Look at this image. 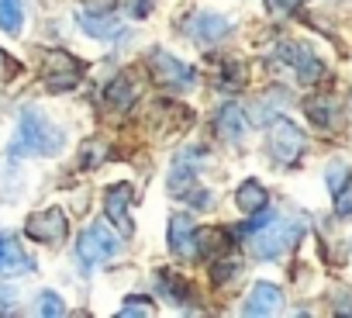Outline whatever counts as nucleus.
I'll return each instance as SVG.
<instances>
[{"label": "nucleus", "mask_w": 352, "mask_h": 318, "mask_svg": "<svg viewBox=\"0 0 352 318\" xmlns=\"http://www.w3.org/2000/svg\"><path fill=\"white\" fill-rule=\"evenodd\" d=\"M304 107H307V118H311L318 128L338 125V104H335V100H328V97H311Z\"/></svg>", "instance_id": "a211bd4d"}, {"label": "nucleus", "mask_w": 352, "mask_h": 318, "mask_svg": "<svg viewBox=\"0 0 352 318\" xmlns=\"http://www.w3.org/2000/svg\"><path fill=\"white\" fill-rule=\"evenodd\" d=\"M38 311H42V315H49V318H59L66 308H63V297H59V294L45 290V294L38 297Z\"/></svg>", "instance_id": "b1692460"}, {"label": "nucleus", "mask_w": 352, "mask_h": 318, "mask_svg": "<svg viewBox=\"0 0 352 318\" xmlns=\"http://www.w3.org/2000/svg\"><path fill=\"white\" fill-rule=\"evenodd\" d=\"M148 70H152L155 83H159L162 90H173V94H184V90H190V87L197 83V73H194L187 63H180L176 56H169V52H162V49L148 56Z\"/></svg>", "instance_id": "f03ea898"}, {"label": "nucleus", "mask_w": 352, "mask_h": 318, "mask_svg": "<svg viewBox=\"0 0 352 318\" xmlns=\"http://www.w3.org/2000/svg\"><path fill=\"white\" fill-rule=\"evenodd\" d=\"M80 259L87 263V266H100V263H107V259H114L118 256V249H121V242L114 239V232L107 229V225H90L83 235H80Z\"/></svg>", "instance_id": "0eeeda50"}, {"label": "nucleus", "mask_w": 352, "mask_h": 318, "mask_svg": "<svg viewBox=\"0 0 352 318\" xmlns=\"http://www.w3.org/2000/svg\"><path fill=\"white\" fill-rule=\"evenodd\" d=\"M66 232H69V222H66L63 208H45V211L32 215L28 225H25V235L35 239V242H42V246H59V242H66Z\"/></svg>", "instance_id": "6e6552de"}, {"label": "nucleus", "mask_w": 352, "mask_h": 318, "mask_svg": "<svg viewBox=\"0 0 352 318\" xmlns=\"http://www.w3.org/2000/svg\"><path fill=\"white\" fill-rule=\"evenodd\" d=\"M135 97H138V87H135V80H131L128 73L114 76V80L107 83V90H104V104H107L111 111H128V107L135 104Z\"/></svg>", "instance_id": "4468645a"}, {"label": "nucleus", "mask_w": 352, "mask_h": 318, "mask_svg": "<svg viewBox=\"0 0 352 318\" xmlns=\"http://www.w3.org/2000/svg\"><path fill=\"white\" fill-rule=\"evenodd\" d=\"M197 225L190 222V215H173L169 218V249L184 259H201V239H197Z\"/></svg>", "instance_id": "1a4fd4ad"}, {"label": "nucleus", "mask_w": 352, "mask_h": 318, "mask_svg": "<svg viewBox=\"0 0 352 318\" xmlns=\"http://www.w3.org/2000/svg\"><path fill=\"white\" fill-rule=\"evenodd\" d=\"M214 131H218L225 142L239 145V142L245 138V114H242V107H239V104H225V107L218 111V118H214Z\"/></svg>", "instance_id": "ddd939ff"}, {"label": "nucleus", "mask_w": 352, "mask_h": 318, "mask_svg": "<svg viewBox=\"0 0 352 318\" xmlns=\"http://www.w3.org/2000/svg\"><path fill=\"white\" fill-rule=\"evenodd\" d=\"M297 8H300V0H266V11L276 14V18H283V14H290Z\"/></svg>", "instance_id": "bb28decb"}, {"label": "nucleus", "mask_w": 352, "mask_h": 318, "mask_svg": "<svg viewBox=\"0 0 352 318\" xmlns=\"http://www.w3.org/2000/svg\"><path fill=\"white\" fill-rule=\"evenodd\" d=\"M131 184H114V187H107V194H104V211H107V218L114 222V229L121 232V235H131V218H128V204H131Z\"/></svg>", "instance_id": "9d476101"}, {"label": "nucleus", "mask_w": 352, "mask_h": 318, "mask_svg": "<svg viewBox=\"0 0 352 318\" xmlns=\"http://www.w3.org/2000/svg\"><path fill=\"white\" fill-rule=\"evenodd\" d=\"M273 59H276V63H283V66H290V70L300 76V83H318V80L324 76L321 59H318L307 45H297V42H280V45L273 49Z\"/></svg>", "instance_id": "423d86ee"}, {"label": "nucleus", "mask_w": 352, "mask_h": 318, "mask_svg": "<svg viewBox=\"0 0 352 318\" xmlns=\"http://www.w3.org/2000/svg\"><path fill=\"white\" fill-rule=\"evenodd\" d=\"M300 235H304V222H300V218H283V222L273 218V222L266 225V235H259V239L252 242V249H256V256L270 259V256H280V253L294 249Z\"/></svg>", "instance_id": "20e7f679"}, {"label": "nucleus", "mask_w": 352, "mask_h": 318, "mask_svg": "<svg viewBox=\"0 0 352 318\" xmlns=\"http://www.w3.org/2000/svg\"><path fill=\"white\" fill-rule=\"evenodd\" d=\"M21 270H32V259L18 249V242H14V239L0 235V273L14 277V273H21Z\"/></svg>", "instance_id": "2eb2a0df"}, {"label": "nucleus", "mask_w": 352, "mask_h": 318, "mask_svg": "<svg viewBox=\"0 0 352 318\" xmlns=\"http://www.w3.org/2000/svg\"><path fill=\"white\" fill-rule=\"evenodd\" d=\"M59 149H63V128L52 125V121H49L42 111H35V107L21 111L14 156H56Z\"/></svg>", "instance_id": "f257e3e1"}, {"label": "nucleus", "mask_w": 352, "mask_h": 318, "mask_svg": "<svg viewBox=\"0 0 352 318\" xmlns=\"http://www.w3.org/2000/svg\"><path fill=\"white\" fill-rule=\"evenodd\" d=\"M270 222H273V215H270V211L263 208V211H256V215H252L249 222H242V229H239V232H242V235H256V232H263V229H266Z\"/></svg>", "instance_id": "393cba45"}, {"label": "nucleus", "mask_w": 352, "mask_h": 318, "mask_svg": "<svg viewBox=\"0 0 352 318\" xmlns=\"http://www.w3.org/2000/svg\"><path fill=\"white\" fill-rule=\"evenodd\" d=\"M80 28L94 39H118L121 35V21L114 14H80Z\"/></svg>", "instance_id": "dca6fc26"}, {"label": "nucleus", "mask_w": 352, "mask_h": 318, "mask_svg": "<svg viewBox=\"0 0 352 318\" xmlns=\"http://www.w3.org/2000/svg\"><path fill=\"white\" fill-rule=\"evenodd\" d=\"M304 152V135L290 118H276L270 128V156L276 167H294Z\"/></svg>", "instance_id": "39448f33"}, {"label": "nucleus", "mask_w": 352, "mask_h": 318, "mask_svg": "<svg viewBox=\"0 0 352 318\" xmlns=\"http://www.w3.org/2000/svg\"><path fill=\"white\" fill-rule=\"evenodd\" d=\"M107 156H111L107 142H100V138H87V142L80 145V167H83V170H94V167L104 163Z\"/></svg>", "instance_id": "6ab92c4d"}, {"label": "nucleus", "mask_w": 352, "mask_h": 318, "mask_svg": "<svg viewBox=\"0 0 352 318\" xmlns=\"http://www.w3.org/2000/svg\"><path fill=\"white\" fill-rule=\"evenodd\" d=\"M335 211H338V218H352V177L345 180V187H338V194H335Z\"/></svg>", "instance_id": "5701e85b"}, {"label": "nucleus", "mask_w": 352, "mask_h": 318, "mask_svg": "<svg viewBox=\"0 0 352 318\" xmlns=\"http://www.w3.org/2000/svg\"><path fill=\"white\" fill-rule=\"evenodd\" d=\"M152 8H155V0H131V14L135 18H145Z\"/></svg>", "instance_id": "c85d7f7f"}, {"label": "nucleus", "mask_w": 352, "mask_h": 318, "mask_svg": "<svg viewBox=\"0 0 352 318\" xmlns=\"http://www.w3.org/2000/svg\"><path fill=\"white\" fill-rule=\"evenodd\" d=\"M118 315H121V318H148V315H155V308H152L148 297H128Z\"/></svg>", "instance_id": "412c9836"}, {"label": "nucleus", "mask_w": 352, "mask_h": 318, "mask_svg": "<svg viewBox=\"0 0 352 318\" xmlns=\"http://www.w3.org/2000/svg\"><path fill=\"white\" fill-rule=\"evenodd\" d=\"M280 304H283V290H280V287H273V284H256L252 294H249V301H245V315H256V318L276 315Z\"/></svg>", "instance_id": "f8f14e48"}, {"label": "nucleus", "mask_w": 352, "mask_h": 318, "mask_svg": "<svg viewBox=\"0 0 352 318\" xmlns=\"http://www.w3.org/2000/svg\"><path fill=\"white\" fill-rule=\"evenodd\" d=\"M21 73V63L18 59H11L4 49H0V80H14Z\"/></svg>", "instance_id": "a878e982"}, {"label": "nucleus", "mask_w": 352, "mask_h": 318, "mask_svg": "<svg viewBox=\"0 0 352 318\" xmlns=\"http://www.w3.org/2000/svg\"><path fill=\"white\" fill-rule=\"evenodd\" d=\"M80 76H83V63H80L76 56H69V52H63V49L45 52V59H42V80H45V87H49L52 94L73 90V87L80 83Z\"/></svg>", "instance_id": "7ed1b4c3"}, {"label": "nucleus", "mask_w": 352, "mask_h": 318, "mask_svg": "<svg viewBox=\"0 0 352 318\" xmlns=\"http://www.w3.org/2000/svg\"><path fill=\"white\" fill-rule=\"evenodd\" d=\"M187 32H190V39H194L197 45H214V42H221V39L228 35V18L211 14V11H201V14L190 18Z\"/></svg>", "instance_id": "9b49d317"}, {"label": "nucleus", "mask_w": 352, "mask_h": 318, "mask_svg": "<svg viewBox=\"0 0 352 318\" xmlns=\"http://www.w3.org/2000/svg\"><path fill=\"white\" fill-rule=\"evenodd\" d=\"M21 21H25L21 0H0V28L11 32V35H18V32H21Z\"/></svg>", "instance_id": "aec40b11"}, {"label": "nucleus", "mask_w": 352, "mask_h": 318, "mask_svg": "<svg viewBox=\"0 0 352 318\" xmlns=\"http://www.w3.org/2000/svg\"><path fill=\"white\" fill-rule=\"evenodd\" d=\"M235 201H239V208L245 211V215H256V211H263L266 208V187L259 184V180H245L242 187H239V194H235Z\"/></svg>", "instance_id": "f3484780"}, {"label": "nucleus", "mask_w": 352, "mask_h": 318, "mask_svg": "<svg viewBox=\"0 0 352 318\" xmlns=\"http://www.w3.org/2000/svg\"><path fill=\"white\" fill-rule=\"evenodd\" d=\"M232 273H239V263H218V266H214V284L232 280Z\"/></svg>", "instance_id": "cd10ccee"}, {"label": "nucleus", "mask_w": 352, "mask_h": 318, "mask_svg": "<svg viewBox=\"0 0 352 318\" xmlns=\"http://www.w3.org/2000/svg\"><path fill=\"white\" fill-rule=\"evenodd\" d=\"M242 83H245V70H242L239 63H228V66H225V76H221L218 87H221V90H239Z\"/></svg>", "instance_id": "4be33fe9"}]
</instances>
